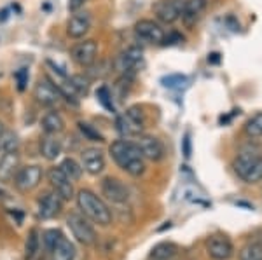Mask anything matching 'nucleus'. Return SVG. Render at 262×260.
<instances>
[{
    "mask_svg": "<svg viewBox=\"0 0 262 260\" xmlns=\"http://www.w3.org/2000/svg\"><path fill=\"white\" fill-rule=\"evenodd\" d=\"M108 152H111L114 162L131 177L137 178L145 173V159H143L140 149L135 141L116 140L108 147Z\"/></svg>",
    "mask_w": 262,
    "mask_h": 260,
    "instance_id": "obj_1",
    "label": "nucleus"
},
{
    "mask_svg": "<svg viewBox=\"0 0 262 260\" xmlns=\"http://www.w3.org/2000/svg\"><path fill=\"white\" fill-rule=\"evenodd\" d=\"M75 201H77V208L81 209L82 215L88 220H91L93 224H98L101 227H107V225L112 224L111 208L107 206V203L100 196H96L90 188H81L75 196Z\"/></svg>",
    "mask_w": 262,
    "mask_h": 260,
    "instance_id": "obj_2",
    "label": "nucleus"
},
{
    "mask_svg": "<svg viewBox=\"0 0 262 260\" xmlns=\"http://www.w3.org/2000/svg\"><path fill=\"white\" fill-rule=\"evenodd\" d=\"M232 168L245 183L262 182V152L259 149H243L232 161Z\"/></svg>",
    "mask_w": 262,
    "mask_h": 260,
    "instance_id": "obj_3",
    "label": "nucleus"
},
{
    "mask_svg": "<svg viewBox=\"0 0 262 260\" xmlns=\"http://www.w3.org/2000/svg\"><path fill=\"white\" fill-rule=\"evenodd\" d=\"M44 248L49 253L51 260H74L75 258V246L60 229H48L42 234Z\"/></svg>",
    "mask_w": 262,
    "mask_h": 260,
    "instance_id": "obj_4",
    "label": "nucleus"
},
{
    "mask_svg": "<svg viewBox=\"0 0 262 260\" xmlns=\"http://www.w3.org/2000/svg\"><path fill=\"white\" fill-rule=\"evenodd\" d=\"M67 225H69L72 236L84 246H93L98 240L91 220H88L82 213H70L67 217Z\"/></svg>",
    "mask_w": 262,
    "mask_h": 260,
    "instance_id": "obj_5",
    "label": "nucleus"
},
{
    "mask_svg": "<svg viewBox=\"0 0 262 260\" xmlns=\"http://www.w3.org/2000/svg\"><path fill=\"white\" fill-rule=\"evenodd\" d=\"M116 124L122 136H140L145 126V115L140 107H129L122 115H117Z\"/></svg>",
    "mask_w": 262,
    "mask_h": 260,
    "instance_id": "obj_6",
    "label": "nucleus"
},
{
    "mask_svg": "<svg viewBox=\"0 0 262 260\" xmlns=\"http://www.w3.org/2000/svg\"><path fill=\"white\" fill-rule=\"evenodd\" d=\"M44 178V170L39 164L19 166L18 173L14 175V185L19 192H30L40 185Z\"/></svg>",
    "mask_w": 262,
    "mask_h": 260,
    "instance_id": "obj_7",
    "label": "nucleus"
},
{
    "mask_svg": "<svg viewBox=\"0 0 262 260\" xmlns=\"http://www.w3.org/2000/svg\"><path fill=\"white\" fill-rule=\"evenodd\" d=\"M63 203H65V201L51 188V191L44 192L39 198V203H37V215H39L40 220L56 219L63 209Z\"/></svg>",
    "mask_w": 262,
    "mask_h": 260,
    "instance_id": "obj_8",
    "label": "nucleus"
},
{
    "mask_svg": "<svg viewBox=\"0 0 262 260\" xmlns=\"http://www.w3.org/2000/svg\"><path fill=\"white\" fill-rule=\"evenodd\" d=\"M48 180L49 185L56 192L63 201H70L75 198V191H74V182L67 177L65 173L60 170V166H54L48 171Z\"/></svg>",
    "mask_w": 262,
    "mask_h": 260,
    "instance_id": "obj_9",
    "label": "nucleus"
},
{
    "mask_svg": "<svg viewBox=\"0 0 262 260\" xmlns=\"http://www.w3.org/2000/svg\"><path fill=\"white\" fill-rule=\"evenodd\" d=\"M116 68L119 70L122 75H133L135 72L143 68V54L142 49L138 48H128L124 53H121L116 60Z\"/></svg>",
    "mask_w": 262,
    "mask_h": 260,
    "instance_id": "obj_10",
    "label": "nucleus"
},
{
    "mask_svg": "<svg viewBox=\"0 0 262 260\" xmlns=\"http://www.w3.org/2000/svg\"><path fill=\"white\" fill-rule=\"evenodd\" d=\"M206 253L213 260H229L234 255V246H232L231 240L222 234H213L205 243Z\"/></svg>",
    "mask_w": 262,
    "mask_h": 260,
    "instance_id": "obj_11",
    "label": "nucleus"
},
{
    "mask_svg": "<svg viewBox=\"0 0 262 260\" xmlns=\"http://www.w3.org/2000/svg\"><path fill=\"white\" fill-rule=\"evenodd\" d=\"M33 98L42 107H54L61 100V94L58 91V87L53 84V81L49 77H44L33 87Z\"/></svg>",
    "mask_w": 262,
    "mask_h": 260,
    "instance_id": "obj_12",
    "label": "nucleus"
},
{
    "mask_svg": "<svg viewBox=\"0 0 262 260\" xmlns=\"http://www.w3.org/2000/svg\"><path fill=\"white\" fill-rule=\"evenodd\" d=\"M185 0H158L154 4V14L161 23L171 25L180 19L182 9H184Z\"/></svg>",
    "mask_w": 262,
    "mask_h": 260,
    "instance_id": "obj_13",
    "label": "nucleus"
},
{
    "mask_svg": "<svg viewBox=\"0 0 262 260\" xmlns=\"http://www.w3.org/2000/svg\"><path fill=\"white\" fill-rule=\"evenodd\" d=\"M70 56L79 66L88 68V66L93 65V63L96 61V58H98V44L91 39L79 42V44H75L74 48H72Z\"/></svg>",
    "mask_w": 262,
    "mask_h": 260,
    "instance_id": "obj_14",
    "label": "nucleus"
},
{
    "mask_svg": "<svg viewBox=\"0 0 262 260\" xmlns=\"http://www.w3.org/2000/svg\"><path fill=\"white\" fill-rule=\"evenodd\" d=\"M137 145H138V149H140L143 159H149L152 162L161 161L164 157V154H166L163 141L152 135H140L137 140Z\"/></svg>",
    "mask_w": 262,
    "mask_h": 260,
    "instance_id": "obj_15",
    "label": "nucleus"
},
{
    "mask_svg": "<svg viewBox=\"0 0 262 260\" xmlns=\"http://www.w3.org/2000/svg\"><path fill=\"white\" fill-rule=\"evenodd\" d=\"M101 192L111 203L114 204H122L129 199V191L119 178L107 177L101 182Z\"/></svg>",
    "mask_w": 262,
    "mask_h": 260,
    "instance_id": "obj_16",
    "label": "nucleus"
},
{
    "mask_svg": "<svg viewBox=\"0 0 262 260\" xmlns=\"http://www.w3.org/2000/svg\"><path fill=\"white\" fill-rule=\"evenodd\" d=\"M135 33L140 40H145L149 44H161L164 39V32L161 25L152 19H140L135 25Z\"/></svg>",
    "mask_w": 262,
    "mask_h": 260,
    "instance_id": "obj_17",
    "label": "nucleus"
},
{
    "mask_svg": "<svg viewBox=\"0 0 262 260\" xmlns=\"http://www.w3.org/2000/svg\"><path fill=\"white\" fill-rule=\"evenodd\" d=\"M81 164L84 171H88L93 177L100 175L105 170V156L96 147H88L81 152Z\"/></svg>",
    "mask_w": 262,
    "mask_h": 260,
    "instance_id": "obj_18",
    "label": "nucleus"
},
{
    "mask_svg": "<svg viewBox=\"0 0 262 260\" xmlns=\"http://www.w3.org/2000/svg\"><path fill=\"white\" fill-rule=\"evenodd\" d=\"M91 28V16L86 11H75L67 23V33L72 39H82Z\"/></svg>",
    "mask_w": 262,
    "mask_h": 260,
    "instance_id": "obj_19",
    "label": "nucleus"
},
{
    "mask_svg": "<svg viewBox=\"0 0 262 260\" xmlns=\"http://www.w3.org/2000/svg\"><path fill=\"white\" fill-rule=\"evenodd\" d=\"M19 170V154L18 150L14 152H2L0 157V182L7 183L14 180V175Z\"/></svg>",
    "mask_w": 262,
    "mask_h": 260,
    "instance_id": "obj_20",
    "label": "nucleus"
},
{
    "mask_svg": "<svg viewBox=\"0 0 262 260\" xmlns=\"http://www.w3.org/2000/svg\"><path fill=\"white\" fill-rule=\"evenodd\" d=\"M208 6V0H185L184 9H182V21L187 28H192L201 18L203 11Z\"/></svg>",
    "mask_w": 262,
    "mask_h": 260,
    "instance_id": "obj_21",
    "label": "nucleus"
},
{
    "mask_svg": "<svg viewBox=\"0 0 262 260\" xmlns=\"http://www.w3.org/2000/svg\"><path fill=\"white\" fill-rule=\"evenodd\" d=\"M63 144L58 135H46L40 140V154L46 161H54L61 156Z\"/></svg>",
    "mask_w": 262,
    "mask_h": 260,
    "instance_id": "obj_22",
    "label": "nucleus"
},
{
    "mask_svg": "<svg viewBox=\"0 0 262 260\" xmlns=\"http://www.w3.org/2000/svg\"><path fill=\"white\" fill-rule=\"evenodd\" d=\"M40 128L44 129L46 135H60V133L65 131V121L56 110H51L42 117Z\"/></svg>",
    "mask_w": 262,
    "mask_h": 260,
    "instance_id": "obj_23",
    "label": "nucleus"
},
{
    "mask_svg": "<svg viewBox=\"0 0 262 260\" xmlns=\"http://www.w3.org/2000/svg\"><path fill=\"white\" fill-rule=\"evenodd\" d=\"M179 253V246L173 245V243H158L154 248L150 250V258H158V260H171L177 257Z\"/></svg>",
    "mask_w": 262,
    "mask_h": 260,
    "instance_id": "obj_24",
    "label": "nucleus"
},
{
    "mask_svg": "<svg viewBox=\"0 0 262 260\" xmlns=\"http://www.w3.org/2000/svg\"><path fill=\"white\" fill-rule=\"evenodd\" d=\"M40 251V238H39V230L32 229L28 232L27 243H25V260H33L39 255Z\"/></svg>",
    "mask_w": 262,
    "mask_h": 260,
    "instance_id": "obj_25",
    "label": "nucleus"
},
{
    "mask_svg": "<svg viewBox=\"0 0 262 260\" xmlns=\"http://www.w3.org/2000/svg\"><path fill=\"white\" fill-rule=\"evenodd\" d=\"M69 84L70 87L74 89V93L77 96H86L91 89V79L84 77L82 74L77 75H69Z\"/></svg>",
    "mask_w": 262,
    "mask_h": 260,
    "instance_id": "obj_26",
    "label": "nucleus"
},
{
    "mask_svg": "<svg viewBox=\"0 0 262 260\" xmlns=\"http://www.w3.org/2000/svg\"><path fill=\"white\" fill-rule=\"evenodd\" d=\"M60 170L72 180V182H75V180H79V178L82 177V170H84V168H82V164H79L75 159L65 157L61 161V164H60Z\"/></svg>",
    "mask_w": 262,
    "mask_h": 260,
    "instance_id": "obj_27",
    "label": "nucleus"
},
{
    "mask_svg": "<svg viewBox=\"0 0 262 260\" xmlns=\"http://www.w3.org/2000/svg\"><path fill=\"white\" fill-rule=\"evenodd\" d=\"M239 260H262V245L250 241L239 250Z\"/></svg>",
    "mask_w": 262,
    "mask_h": 260,
    "instance_id": "obj_28",
    "label": "nucleus"
},
{
    "mask_svg": "<svg viewBox=\"0 0 262 260\" xmlns=\"http://www.w3.org/2000/svg\"><path fill=\"white\" fill-rule=\"evenodd\" d=\"M19 149V140H18V135L12 131H4L0 135V150L2 152H14V150Z\"/></svg>",
    "mask_w": 262,
    "mask_h": 260,
    "instance_id": "obj_29",
    "label": "nucleus"
},
{
    "mask_svg": "<svg viewBox=\"0 0 262 260\" xmlns=\"http://www.w3.org/2000/svg\"><path fill=\"white\" fill-rule=\"evenodd\" d=\"M245 133L250 138H260L262 136V112L252 115L245 124Z\"/></svg>",
    "mask_w": 262,
    "mask_h": 260,
    "instance_id": "obj_30",
    "label": "nucleus"
},
{
    "mask_svg": "<svg viewBox=\"0 0 262 260\" xmlns=\"http://www.w3.org/2000/svg\"><path fill=\"white\" fill-rule=\"evenodd\" d=\"M96 98H98V102L101 103V107H103L105 110H108L111 114H116V105H114L112 93L108 91L107 86H100L98 89H96Z\"/></svg>",
    "mask_w": 262,
    "mask_h": 260,
    "instance_id": "obj_31",
    "label": "nucleus"
},
{
    "mask_svg": "<svg viewBox=\"0 0 262 260\" xmlns=\"http://www.w3.org/2000/svg\"><path fill=\"white\" fill-rule=\"evenodd\" d=\"M79 129H81V133H82V136L86 138V140H90V141H98V144H103L105 141V136L101 135V133L98 131V129L95 128V126H91L90 123H79Z\"/></svg>",
    "mask_w": 262,
    "mask_h": 260,
    "instance_id": "obj_32",
    "label": "nucleus"
},
{
    "mask_svg": "<svg viewBox=\"0 0 262 260\" xmlns=\"http://www.w3.org/2000/svg\"><path fill=\"white\" fill-rule=\"evenodd\" d=\"M163 86L164 87H170V89H184L187 86V77L182 74H173V75H168V77H163Z\"/></svg>",
    "mask_w": 262,
    "mask_h": 260,
    "instance_id": "obj_33",
    "label": "nucleus"
},
{
    "mask_svg": "<svg viewBox=\"0 0 262 260\" xmlns=\"http://www.w3.org/2000/svg\"><path fill=\"white\" fill-rule=\"evenodd\" d=\"M16 84H18V91H25L28 84V70L27 68H19L18 72L14 74Z\"/></svg>",
    "mask_w": 262,
    "mask_h": 260,
    "instance_id": "obj_34",
    "label": "nucleus"
},
{
    "mask_svg": "<svg viewBox=\"0 0 262 260\" xmlns=\"http://www.w3.org/2000/svg\"><path fill=\"white\" fill-rule=\"evenodd\" d=\"M180 42H184V35L179 32H170L168 35L164 33V39L161 42V45H175V44H180Z\"/></svg>",
    "mask_w": 262,
    "mask_h": 260,
    "instance_id": "obj_35",
    "label": "nucleus"
},
{
    "mask_svg": "<svg viewBox=\"0 0 262 260\" xmlns=\"http://www.w3.org/2000/svg\"><path fill=\"white\" fill-rule=\"evenodd\" d=\"M182 152L185 157H191V135L189 133H185L184 140H182Z\"/></svg>",
    "mask_w": 262,
    "mask_h": 260,
    "instance_id": "obj_36",
    "label": "nucleus"
},
{
    "mask_svg": "<svg viewBox=\"0 0 262 260\" xmlns=\"http://www.w3.org/2000/svg\"><path fill=\"white\" fill-rule=\"evenodd\" d=\"M86 2L88 0H69V11H72V12L81 11Z\"/></svg>",
    "mask_w": 262,
    "mask_h": 260,
    "instance_id": "obj_37",
    "label": "nucleus"
},
{
    "mask_svg": "<svg viewBox=\"0 0 262 260\" xmlns=\"http://www.w3.org/2000/svg\"><path fill=\"white\" fill-rule=\"evenodd\" d=\"M7 9H4V11H0V21H6L7 19Z\"/></svg>",
    "mask_w": 262,
    "mask_h": 260,
    "instance_id": "obj_38",
    "label": "nucleus"
},
{
    "mask_svg": "<svg viewBox=\"0 0 262 260\" xmlns=\"http://www.w3.org/2000/svg\"><path fill=\"white\" fill-rule=\"evenodd\" d=\"M210 60H212L213 63H219V54H217V53L212 54V58H208V61H210Z\"/></svg>",
    "mask_w": 262,
    "mask_h": 260,
    "instance_id": "obj_39",
    "label": "nucleus"
},
{
    "mask_svg": "<svg viewBox=\"0 0 262 260\" xmlns=\"http://www.w3.org/2000/svg\"><path fill=\"white\" fill-rule=\"evenodd\" d=\"M4 131H6V128H4V123H2V121H0V135H2Z\"/></svg>",
    "mask_w": 262,
    "mask_h": 260,
    "instance_id": "obj_40",
    "label": "nucleus"
},
{
    "mask_svg": "<svg viewBox=\"0 0 262 260\" xmlns=\"http://www.w3.org/2000/svg\"><path fill=\"white\" fill-rule=\"evenodd\" d=\"M150 260H158V258H150Z\"/></svg>",
    "mask_w": 262,
    "mask_h": 260,
    "instance_id": "obj_41",
    "label": "nucleus"
}]
</instances>
